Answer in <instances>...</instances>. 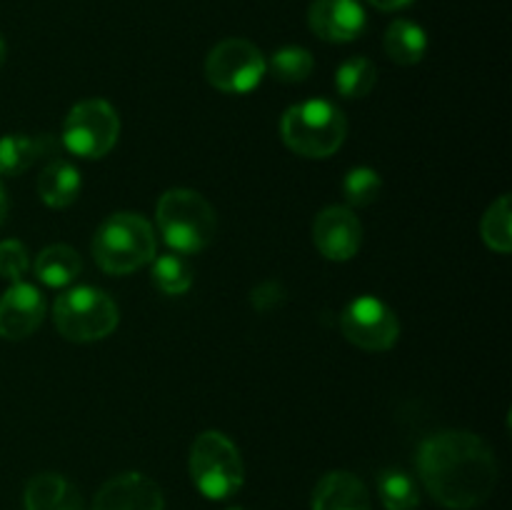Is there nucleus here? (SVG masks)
<instances>
[{"mask_svg": "<svg viewBox=\"0 0 512 510\" xmlns=\"http://www.w3.org/2000/svg\"><path fill=\"white\" fill-rule=\"evenodd\" d=\"M153 283L165 295H183L193 285V270L183 255H160L153 263Z\"/></svg>", "mask_w": 512, "mask_h": 510, "instance_id": "obj_23", "label": "nucleus"}, {"mask_svg": "<svg viewBox=\"0 0 512 510\" xmlns=\"http://www.w3.org/2000/svg\"><path fill=\"white\" fill-rule=\"evenodd\" d=\"M50 150V138L48 135H38V138H30V135L13 133L0 138V175H15L25 173L40 155H48Z\"/></svg>", "mask_w": 512, "mask_h": 510, "instance_id": "obj_18", "label": "nucleus"}, {"mask_svg": "<svg viewBox=\"0 0 512 510\" xmlns=\"http://www.w3.org/2000/svg\"><path fill=\"white\" fill-rule=\"evenodd\" d=\"M35 278L50 288H65L73 283L83 270V260H80L78 250L70 245H48L38 253L33 263Z\"/></svg>", "mask_w": 512, "mask_h": 510, "instance_id": "obj_17", "label": "nucleus"}, {"mask_svg": "<svg viewBox=\"0 0 512 510\" xmlns=\"http://www.w3.org/2000/svg\"><path fill=\"white\" fill-rule=\"evenodd\" d=\"M3 63H5V40L0 38V68H3Z\"/></svg>", "mask_w": 512, "mask_h": 510, "instance_id": "obj_30", "label": "nucleus"}, {"mask_svg": "<svg viewBox=\"0 0 512 510\" xmlns=\"http://www.w3.org/2000/svg\"><path fill=\"white\" fill-rule=\"evenodd\" d=\"M25 510H83L78 488L60 473H38L28 480L23 495Z\"/></svg>", "mask_w": 512, "mask_h": 510, "instance_id": "obj_15", "label": "nucleus"}, {"mask_svg": "<svg viewBox=\"0 0 512 510\" xmlns=\"http://www.w3.org/2000/svg\"><path fill=\"white\" fill-rule=\"evenodd\" d=\"M28 268L30 258L25 245L20 240H3L0 243V278L10 280V283H18L28 273Z\"/></svg>", "mask_w": 512, "mask_h": 510, "instance_id": "obj_26", "label": "nucleus"}, {"mask_svg": "<svg viewBox=\"0 0 512 510\" xmlns=\"http://www.w3.org/2000/svg\"><path fill=\"white\" fill-rule=\"evenodd\" d=\"M93 258L110 275H128L153 263V225L140 213H115L95 230Z\"/></svg>", "mask_w": 512, "mask_h": 510, "instance_id": "obj_2", "label": "nucleus"}, {"mask_svg": "<svg viewBox=\"0 0 512 510\" xmlns=\"http://www.w3.org/2000/svg\"><path fill=\"white\" fill-rule=\"evenodd\" d=\"M380 193H383V178L378 175V170L365 168V165L348 170L343 180V195L353 208L373 205L380 198Z\"/></svg>", "mask_w": 512, "mask_h": 510, "instance_id": "obj_25", "label": "nucleus"}, {"mask_svg": "<svg viewBox=\"0 0 512 510\" xmlns=\"http://www.w3.org/2000/svg\"><path fill=\"white\" fill-rule=\"evenodd\" d=\"M120 135V118L103 98L80 100L63 123V145L73 155L98 160L113 150Z\"/></svg>", "mask_w": 512, "mask_h": 510, "instance_id": "obj_7", "label": "nucleus"}, {"mask_svg": "<svg viewBox=\"0 0 512 510\" xmlns=\"http://www.w3.org/2000/svg\"><path fill=\"white\" fill-rule=\"evenodd\" d=\"M268 73V60L245 38L220 40L205 60V78L220 93L245 95L258 88Z\"/></svg>", "mask_w": 512, "mask_h": 510, "instance_id": "obj_8", "label": "nucleus"}, {"mask_svg": "<svg viewBox=\"0 0 512 510\" xmlns=\"http://www.w3.org/2000/svg\"><path fill=\"white\" fill-rule=\"evenodd\" d=\"M313 243L323 258L345 263L358 255L363 243V225L345 205H328L315 215Z\"/></svg>", "mask_w": 512, "mask_h": 510, "instance_id": "obj_10", "label": "nucleus"}, {"mask_svg": "<svg viewBox=\"0 0 512 510\" xmlns=\"http://www.w3.org/2000/svg\"><path fill=\"white\" fill-rule=\"evenodd\" d=\"M190 478L205 498H233L245 483V465L238 445L220 430L200 433L190 448Z\"/></svg>", "mask_w": 512, "mask_h": 510, "instance_id": "obj_6", "label": "nucleus"}, {"mask_svg": "<svg viewBox=\"0 0 512 510\" xmlns=\"http://www.w3.org/2000/svg\"><path fill=\"white\" fill-rule=\"evenodd\" d=\"M385 53L398 65H415L428 53V35L413 20H395L385 30Z\"/></svg>", "mask_w": 512, "mask_h": 510, "instance_id": "obj_19", "label": "nucleus"}, {"mask_svg": "<svg viewBox=\"0 0 512 510\" xmlns=\"http://www.w3.org/2000/svg\"><path fill=\"white\" fill-rule=\"evenodd\" d=\"M375 80H378V73H375V65L370 63L363 55H353V58L343 60L335 73V85H338V93L343 98L358 100L370 95V90L375 88Z\"/></svg>", "mask_w": 512, "mask_h": 510, "instance_id": "obj_22", "label": "nucleus"}, {"mask_svg": "<svg viewBox=\"0 0 512 510\" xmlns=\"http://www.w3.org/2000/svg\"><path fill=\"white\" fill-rule=\"evenodd\" d=\"M418 475L435 503L450 510L483 505L498 483L493 448L470 430H438L420 443Z\"/></svg>", "mask_w": 512, "mask_h": 510, "instance_id": "obj_1", "label": "nucleus"}, {"mask_svg": "<svg viewBox=\"0 0 512 510\" xmlns=\"http://www.w3.org/2000/svg\"><path fill=\"white\" fill-rule=\"evenodd\" d=\"M283 300H285V290L283 285L275 283V280H265V283H260L258 288L250 293V303H253L255 310H260V313L275 310Z\"/></svg>", "mask_w": 512, "mask_h": 510, "instance_id": "obj_27", "label": "nucleus"}, {"mask_svg": "<svg viewBox=\"0 0 512 510\" xmlns=\"http://www.w3.org/2000/svg\"><path fill=\"white\" fill-rule=\"evenodd\" d=\"M378 498L385 510H415L420 505V490L405 470L385 468L378 475Z\"/></svg>", "mask_w": 512, "mask_h": 510, "instance_id": "obj_20", "label": "nucleus"}, {"mask_svg": "<svg viewBox=\"0 0 512 510\" xmlns=\"http://www.w3.org/2000/svg\"><path fill=\"white\" fill-rule=\"evenodd\" d=\"M93 510H165V498L148 475L120 473L98 490Z\"/></svg>", "mask_w": 512, "mask_h": 510, "instance_id": "obj_13", "label": "nucleus"}, {"mask_svg": "<svg viewBox=\"0 0 512 510\" xmlns=\"http://www.w3.org/2000/svg\"><path fill=\"white\" fill-rule=\"evenodd\" d=\"M280 135L285 145L303 158H328L345 143L348 118L330 100H305L285 110Z\"/></svg>", "mask_w": 512, "mask_h": 510, "instance_id": "obj_3", "label": "nucleus"}, {"mask_svg": "<svg viewBox=\"0 0 512 510\" xmlns=\"http://www.w3.org/2000/svg\"><path fill=\"white\" fill-rule=\"evenodd\" d=\"M308 25L320 40L350 43L363 35L368 15L360 0H313L308 10Z\"/></svg>", "mask_w": 512, "mask_h": 510, "instance_id": "obj_12", "label": "nucleus"}, {"mask_svg": "<svg viewBox=\"0 0 512 510\" xmlns=\"http://www.w3.org/2000/svg\"><path fill=\"white\" fill-rule=\"evenodd\" d=\"M268 68L270 73H273V78L280 80V83H303V80H308V75L313 73L315 60L313 55L305 48H300V45H285V48L275 50Z\"/></svg>", "mask_w": 512, "mask_h": 510, "instance_id": "obj_24", "label": "nucleus"}, {"mask_svg": "<svg viewBox=\"0 0 512 510\" xmlns=\"http://www.w3.org/2000/svg\"><path fill=\"white\" fill-rule=\"evenodd\" d=\"M118 305L105 290L75 285L55 298L53 323L70 343H95L118 328Z\"/></svg>", "mask_w": 512, "mask_h": 510, "instance_id": "obj_5", "label": "nucleus"}, {"mask_svg": "<svg viewBox=\"0 0 512 510\" xmlns=\"http://www.w3.org/2000/svg\"><path fill=\"white\" fill-rule=\"evenodd\" d=\"M340 330L345 340L370 353L390 350L400 338V323L395 310L375 295H360L350 300L340 313Z\"/></svg>", "mask_w": 512, "mask_h": 510, "instance_id": "obj_9", "label": "nucleus"}, {"mask_svg": "<svg viewBox=\"0 0 512 510\" xmlns=\"http://www.w3.org/2000/svg\"><path fill=\"white\" fill-rule=\"evenodd\" d=\"M8 210H10L8 193H5V185H3V180H0V225H3L5 218H8Z\"/></svg>", "mask_w": 512, "mask_h": 510, "instance_id": "obj_29", "label": "nucleus"}, {"mask_svg": "<svg viewBox=\"0 0 512 510\" xmlns=\"http://www.w3.org/2000/svg\"><path fill=\"white\" fill-rule=\"evenodd\" d=\"M368 3L375 5L378 10H400L413 3V0H368Z\"/></svg>", "mask_w": 512, "mask_h": 510, "instance_id": "obj_28", "label": "nucleus"}, {"mask_svg": "<svg viewBox=\"0 0 512 510\" xmlns=\"http://www.w3.org/2000/svg\"><path fill=\"white\" fill-rule=\"evenodd\" d=\"M80 173L63 158L50 160L38 175V195L48 208H68L80 193Z\"/></svg>", "mask_w": 512, "mask_h": 510, "instance_id": "obj_16", "label": "nucleus"}, {"mask_svg": "<svg viewBox=\"0 0 512 510\" xmlns=\"http://www.w3.org/2000/svg\"><path fill=\"white\" fill-rule=\"evenodd\" d=\"M313 510H370V493L358 475L333 470L315 485Z\"/></svg>", "mask_w": 512, "mask_h": 510, "instance_id": "obj_14", "label": "nucleus"}, {"mask_svg": "<svg viewBox=\"0 0 512 510\" xmlns=\"http://www.w3.org/2000/svg\"><path fill=\"white\" fill-rule=\"evenodd\" d=\"M158 228L163 240L175 250V253H200L215 235V210L213 205L200 195L198 190L190 188H170L160 195L158 210Z\"/></svg>", "mask_w": 512, "mask_h": 510, "instance_id": "obj_4", "label": "nucleus"}, {"mask_svg": "<svg viewBox=\"0 0 512 510\" xmlns=\"http://www.w3.org/2000/svg\"><path fill=\"white\" fill-rule=\"evenodd\" d=\"M228 510H245V508H228Z\"/></svg>", "mask_w": 512, "mask_h": 510, "instance_id": "obj_31", "label": "nucleus"}, {"mask_svg": "<svg viewBox=\"0 0 512 510\" xmlns=\"http://www.w3.org/2000/svg\"><path fill=\"white\" fill-rule=\"evenodd\" d=\"M45 310V295L33 283H10V288L0 295V338H30L45 320Z\"/></svg>", "mask_w": 512, "mask_h": 510, "instance_id": "obj_11", "label": "nucleus"}, {"mask_svg": "<svg viewBox=\"0 0 512 510\" xmlns=\"http://www.w3.org/2000/svg\"><path fill=\"white\" fill-rule=\"evenodd\" d=\"M480 233L485 245L500 255H508L512 250V210L510 195H500L480 220Z\"/></svg>", "mask_w": 512, "mask_h": 510, "instance_id": "obj_21", "label": "nucleus"}]
</instances>
